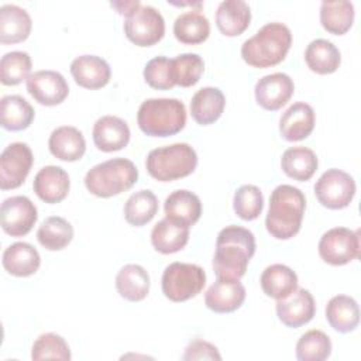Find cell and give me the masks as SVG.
Returning a JSON list of instances; mask_svg holds the SVG:
<instances>
[{
	"label": "cell",
	"instance_id": "cell-31",
	"mask_svg": "<svg viewBox=\"0 0 361 361\" xmlns=\"http://www.w3.org/2000/svg\"><path fill=\"white\" fill-rule=\"evenodd\" d=\"M305 62L312 72L329 75L338 69L341 63V54L331 41L316 38L306 47Z\"/></svg>",
	"mask_w": 361,
	"mask_h": 361
},
{
	"label": "cell",
	"instance_id": "cell-28",
	"mask_svg": "<svg viewBox=\"0 0 361 361\" xmlns=\"http://www.w3.org/2000/svg\"><path fill=\"white\" fill-rule=\"evenodd\" d=\"M326 319L338 333H350L360 323V307L354 298L336 295L326 305Z\"/></svg>",
	"mask_w": 361,
	"mask_h": 361
},
{
	"label": "cell",
	"instance_id": "cell-40",
	"mask_svg": "<svg viewBox=\"0 0 361 361\" xmlns=\"http://www.w3.org/2000/svg\"><path fill=\"white\" fill-rule=\"evenodd\" d=\"M172 75L175 85L182 87H190L200 80L204 71V62L200 55L186 52L171 59Z\"/></svg>",
	"mask_w": 361,
	"mask_h": 361
},
{
	"label": "cell",
	"instance_id": "cell-24",
	"mask_svg": "<svg viewBox=\"0 0 361 361\" xmlns=\"http://www.w3.org/2000/svg\"><path fill=\"white\" fill-rule=\"evenodd\" d=\"M226 97L219 87L206 86L199 89L190 100L192 118L200 126L213 124L224 111Z\"/></svg>",
	"mask_w": 361,
	"mask_h": 361
},
{
	"label": "cell",
	"instance_id": "cell-26",
	"mask_svg": "<svg viewBox=\"0 0 361 361\" xmlns=\"http://www.w3.org/2000/svg\"><path fill=\"white\" fill-rule=\"evenodd\" d=\"M251 23V8L243 0H224L216 10V25L226 37L243 34Z\"/></svg>",
	"mask_w": 361,
	"mask_h": 361
},
{
	"label": "cell",
	"instance_id": "cell-36",
	"mask_svg": "<svg viewBox=\"0 0 361 361\" xmlns=\"http://www.w3.org/2000/svg\"><path fill=\"white\" fill-rule=\"evenodd\" d=\"M38 243L49 251L63 250L73 238V227L72 224L59 216L47 217L38 231H37Z\"/></svg>",
	"mask_w": 361,
	"mask_h": 361
},
{
	"label": "cell",
	"instance_id": "cell-13",
	"mask_svg": "<svg viewBox=\"0 0 361 361\" xmlns=\"http://www.w3.org/2000/svg\"><path fill=\"white\" fill-rule=\"evenodd\" d=\"M27 92L42 106H56L68 97L69 85L62 73L44 69L28 76Z\"/></svg>",
	"mask_w": 361,
	"mask_h": 361
},
{
	"label": "cell",
	"instance_id": "cell-18",
	"mask_svg": "<svg viewBox=\"0 0 361 361\" xmlns=\"http://www.w3.org/2000/svg\"><path fill=\"white\" fill-rule=\"evenodd\" d=\"M71 188L68 172L56 165H48L41 168L32 182L35 195L45 203L54 204L62 202Z\"/></svg>",
	"mask_w": 361,
	"mask_h": 361
},
{
	"label": "cell",
	"instance_id": "cell-9",
	"mask_svg": "<svg viewBox=\"0 0 361 361\" xmlns=\"http://www.w3.org/2000/svg\"><path fill=\"white\" fill-rule=\"evenodd\" d=\"M126 37L138 47H151L165 34V20L152 6H140L124 21Z\"/></svg>",
	"mask_w": 361,
	"mask_h": 361
},
{
	"label": "cell",
	"instance_id": "cell-34",
	"mask_svg": "<svg viewBox=\"0 0 361 361\" xmlns=\"http://www.w3.org/2000/svg\"><path fill=\"white\" fill-rule=\"evenodd\" d=\"M319 161L314 151L306 147L288 148L281 158L282 171L292 179L305 182L309 180L317 171Z\"/></svg>",
	"mask_w": 361,
	"mask_h": 361
},
{
	"label": "cell",
	"instance_id": "cell-25",
	"mask_svg": "<svg viewBox=\"0 0 361 361\" xmlns=\"http://www.w3.org/2000/svg\"><path fill=\"white\" fill-rule=\"evenodd\" d=\"M3 268L14 276H30L41 265V257L37 248L28 243L18 241L8 245L3 252Z\"/></svg>",
	"mask_w": 361,
	"mask_h": 361
},
{
	"label": "cell",
	"instance_id": "cell-22",
	"mask_svg": "<svg viewBox=\"0 0 361 361\" xmlns=\"http://www.w3.org/2000/svg\"><path fill=\"white\" fill-rule=\"evenodd\" d=\"M32 21L27 10L17 4H3L0 7V42L17 44L30 37Z\"/></svg>",
	"mask_w": 361,
	"mask_h": 361
},
{
	"label": "cell",
	"instance_id": "cell-42",
	"mask_svg": "<svg viewBox=\"0 0 361 361\" xmlns=\"http://www.w3.org/2000/svg\"><path fill=\"white\" fill-rule=\"evenodd\" d=\"M71 350L65 338L56 333L41 334L32 344L31 358L38 360H71Z\"/></svg>",
	"mask_w": 361,
	"mask_h": 361
},
{
	"label": "cell",
	"instance_id": "cell-5",
	"mask_svg": "<svg viewBox=\"0 0 361 361\" xmlns=\"http://www.w3.org/2000/svg\"><path fill=\"white\" fill-rule=\"evenodd\" d=\"M138 169L127 158H111L92 166L85 175L86 189L97 197H111L131 189Z\"/></svg>",
	"mask_w": 361,
	"mask_h": 361
},
{
	"label": "cell",
	"instance_id": "cell-30",
	"mask_svg": "<svg viewBox=\"0 0 361 361\" xmlns=\"http://www.w3.org/2000/svg\"><path fill=\"white\" fill-rule=\"evenodd\" d=\"M264 293L274 299H285L298 289L296 272L283 264L268 265L259 278Z\"/></svg>",
	"mask_w": 361,
	"mask_h": 361
},
{
	"label": "cell",
	"instance_id": "cell-12",
	"mask_svg": "<svg viewBox=\"0 0 361 361\" xmlns=\"http://www.w3.org/2000/svg\"><path fill=\"white\" fill-rule=\"evenodd\" d=\"M37 219V207L27 196H11L1 203L0 224L3 231L11 237L27 235Z\"/></svg>",
	"mask_w": 361,
	"mask_h": 361
},
{
	"label": "cell",
	"instance_id": "cell-11",
	"mask_svg": "<svg viewBox=\"0 0 361 361\" xmlns=\"http://www.w3.org/2000/svg\"><path fill=\"white\" fill-rule=\"evenodd\" d=\"M34 162L31 148L25 142L8 144L0 155V188L10 190L20 188L27 179Z\"/></svg>",
	"mask_w": 361,
	"mask_h": 361
},
{
	"label": "cell",
	"instance_id": "cell-43",
	"mask_svg": "<svg viewBox=\"0 0 361 361\" xmlns=\"http://www.w3.org/2000/svg\"><path fill=\"white\" fill-rule=\"evenodd\" d=\"M145 82L158 90H169L175 85L171 59L166 56H155L149 59L144 68Z\"/></svg>",
	"mask_w": 361,
	"mask_h": 361
},
{
	"label": "cell",
	"instance_id": "cell-2",
	"mask_svg": "<svg viewBox=\"0 0 361 361\" xmlns=\"http://www.w3.org/2000/svg\"><path fill=\"white\" fill-rule=\"evenodd\" d=\"M306 209V197L299 188L292 185L276 186L269 197L265 217L267 231L278 240L295 237L302 226Z\"/></svg>",
	"mask_w": 361,
	"mask_h": 361
},
{
	"label": "cell",
	"instance_id": "cell-37",
	"mask_svg": "<svg viewBox=\"0 0 361 361\" xmlns=\"http://www.w3.org/2000/svg\"><path fill=\"white\" fill-rule=\"evenodd\" d=\"M158 212V199L149 189L133 193L124 204V219L128 224L141 227L149 223Z\"/></svg>",
	"mask_w": 361,
	"mask_h": 361
},
{
	"label": "cell",
	"instance_id": "cell-17",
	"mask_svg": "<svg viewBox=\"0 0 361 361\" xmlns=\"http://www.w3.org/2000/svg\"><path fill=\"white\" fill-rule=\"evenodd\" d=\"M71 75L75 82L90 90L104 87L110 82L111 69L106 59L97 55H80L71 63Z\"/></svg>",
	"mask_w": 361,
	"mask_h": 361
},
{
	"label": "cell",
	"instance_id": "cell-8",
	"mask_svg": "<svg viewBox=\"0 0 361 361\" xmlns=\"http://www.w3.org/2000/svg\"><path fill=\"white\" fill-rule=\"evenodd\" d=\"M355 190L357 186L354 178L337 168L323 172L314 183V195L319 203L333 210L347 207L351 203Z\"/></svg>",
	"mask_w": 361,
	"mask_h": 361
},
{
	"label": "cell",
	"instance_id": "cell-4",
	"mask_svg": "<svg viewBox=\"0 0 361 361\" xmlns=\"http://www.w3.org/2000/svg\"><path fill=\"white\" fill-rule=\"evenodd\" d=\"M137 123L140 130L149 137L175 135L186 124V107L178 99H147L138 107Z\"/></svg>",
	"mask_w": 361,
	"mask_h": 361
},
{
	"label": "cell",
	"instance_id": "cell-20",
	"mask_svg": "<svg viewBox=\"0 0 361 361\" xmlns=\"http://www.w3.org/2000/svg\"><path fill=\"white\" fill-rule=\"evenodd\" d=\"M93 142L103 152L120 151L130 141L128 124L117 116H102L93 126Z\"/></svg>",
	"mask_w": 361,
	"mask_h": 361
},
{
	"label": "cell",
	"instance_id": "cell-10",
	"mask_svg": "<svg viewBox=\"0 0 361 361\" xmlns=\"http://www.w3.org/2000/svg\"><path fill=\"white\" fill-rule=\"evenodd\" d=\"M320 258L334 267L345 265L360 257V231L347 227L327 230L319 241Z\"/></svg>",
	"mask_w": 361,
	"mask_h": 361
},
{
	"label": "cell",
	"instance_id": "cell-3",
	"mask_svg": "<svg viewBox=\"0 0 361 361\" xmlns=\"http://www.w3.org/2000/svg\"><path fill=\"white\" fill-rule=\"evenodd\" d=\"M292 45L288 25L274 21L262 25L241 45V56L252 68H271L281 63Z\"/></svg>",
	"mask_w": 361,
	"mask_h": 361
},
{
	"label": "cell",
	"instance_id": "cell-7",
	"mask_svg": "<svg viewBox=\"0 0 361 361\" xmlns=\"http://www.w3.org/2000/svg\"><path fill=\"white\" fill-rule=\"evenodd\" d=\"M206 285L202 267L189 262H172L162 274V293L172 302H185L197 296Z\"/></svg>",
	"mask_w": 361,
	"mask_h": 361
},
{
	"label": "cell",
	"instance_id": "cell-33",
	"mask_svg": "<svg viewBox=\"0 0 361 361\" xmlns=\"http://www.w3.org/2000/svg\"><path fill=\"white\" fill-rule=\"evenodd\" d=\"M210 23L199 10H190L179 14L173 23L175 38L188 45L202 44L209 38Z\"/></svg>",
	"mask_w": 361,
	"mask_h": 361
},
{
	"label": "cell",
	"instance_id": "cell-1",
	"mask_svg": "<svg viewBox=\"0 0 361 361\" xmlns=\"http://www.w3.org/2000/svg\"><path fill=\"white\" fill-rule=\"evenodd\" d=\"M255 254L252 231L240 226H227L216 240L213 269L217 278L240 279L245 275L250 259Z\"/></svg>",
	"mask_w": 361,
	"mask_h": 361
},
{
	"label": "cell",
	"instance_id": "cell-39",
	"mask_svg": "<svg viewBox=\"0 0 361 361\" xmlns=\"http://www.w3.org/2000/svg\"><path fill=\"white\" fill-rule=\"evenodd\" d=\"M31 58L24 51H11L1 56L0 80L6 86L20 85L27 80L31 72Z\"/></svg>",
	"mask_w": 361,
	"mask_h": 361
},
{
	"label": "cell",
	"instance_id": "cell-21",
	"mask_svg": "<svg viewBox=\"0 0 361 361\" xmlns=\"http://www.w3.org/2000/svg\"><path fill=\"white\" fill-rule=\"evenodd\" d=\"M51 154L68 162L79 161L86 152V141L80 130L72 126L56 127L48 140Z\"/></svg>",
	"mask_w": 361,
	"mask_h": 361
},
{
	"label": "cell",
	"instance_id": "cell-32",
	"mask_svg": "<svg viewBox=\"0 0 361 361\" xmlns=\"http://www.w3.org/2000/svg\"><path fill=\"white\" fill-rule=\"evenodd\" d=\"M35 116L32 106L18 94H8L0 100L1 127L8 131H21L30 127Z\"/></svg>",
	"mask_w": 361,
	"mask_h": 361
},
{
	"label": "cell",
	"instance_id": "cell-29",
	"mask_svg": "<svg viewBox=\"0 0 361 361\" xmlns=\"http://www.w3.org/2000/svg\"><path fill=\"white\" fill-rule=\"evenodd\" d=\"M149 275L138 264L124 265L116 275V289L121 298L130 302L145 299L149 292Z\"/></svg>",
	"mask_w": 361,
	"mask_h": 361
},
{
	"label": "cell",
	"instance_id": "cell-14",
	"mask_svg": "<svg viewBox=\"0 0 361 361\" xmlns=\"http://www.w3.org/2000/svg\"><path fill=\"white\" fill-rule=\"evenodd\" d=\"M295 92V83L289 75L283 72H275L262 76L255 83V100L257 103L269 111L279 110L285 106Z\"/></svg>",
	"mask_w": 361,
	"mask_h": 361
},
{
	"label": "cell",
	"instance_id": "cell-27",
	"mask_svg": "<svg viewBox=\"0 0 361 361\" xmlns=\"http://www.w3.org/2000/svg\"><path fill=\"white\" fill-rule=\"evenodd\" d=\"M189 227L168 217L159 220L151 231V244L161 254H173L186 247Z\"/></svg>",
	"mask_w": 361,
	"mask_h": 361
},
{
	"label": "cell",
	"instance_id": "cell-38",
	"mask_svg": "<svg viewBox=\"0 0 361 361\" xmlns=\"http://www.w3.org/2000/svg\"><path fill=\"white\" fill-rule=\"evenodd\" d=\"M331 354V340L322 330H309L296 343L299 361H323Z\"/></svg>",
	"mask_w": 361,
	"mask_h": 361
},
{
	"label": "cell",
	"instance_id": "cell-23",
	"mask_svg": "<svg viewBox=\"0 0 361 361\" xmlns=\"http://www.w3.org/2000/svg\"><path fill=\"white\" fill-rule=\"evenodd\" d=\"M165 217L183 226H193L202 216V202L199 196L186 189L172 192L164 203Z\"/></svg>",
	"mask_w": 361,
	"mask_h": 361
},
{
	"label": "cell",
	"instance_id": "cell-41",
	"mask_svg": "<svg viewBox=\"0 0 361 361\" xmlns=\"http://www.w3.org/2000/svg\"><path fill=\"white\" fill-rule=\"evenodd\" d=\"M233 207L235 214L243 220L251 221L258 219L264 209L262 192L255 185L240 186L234 193Z\"/></svg>",
	"mask_w": 361,
	"mask_h": 361
},
{
	"label": "cell",
	"instance_id": "cell-6",
	"mask_svg": "<svg viewBox=\"0 0 361 361\" xmlns=\"http://www.w3.org/2000/svg\"><path fill=\"white\" fill-rule=\"evenodd\" d=\"M148 173L159 182H172L195 172L197 154L186 142H175L149 151L145 159Z\"/></svg>",
	"mask_w": 361,
	"mask_h": 361
},
{
	"label": "cell",
	"instance_id": "cell-44",
	"mask_svg": "<svg viewBox=\"0 0 361 361\" xmlns=\"http://www.w3.org/2000/svg\"><path fill=\"white\" fill-rule=\"evenodd\" d=\"M185 361L193 360H221L217 347L204 340H193L186 348L182 357Z\"/></svg>",
	"mask_w": 361,
	"mask_h": 361
},
{
	"label": "cell",
	"instance_id": "cell-15",
	"mask_svg": "<svg viewBox=\"0 0 361 361\" xmlns=\"http://www.w3.org/2000/svg\"><path fill=\"white\" fill-rule=\"evenodd\" d=\"M314 313V298L305 288H299L293 290L288 298L276 300V316L286 327L298 329L309 323Z\"/></svg>",
	"mask_w": 361,
	"mask_h": 361
},
{
	"label": "cell",
	"instance_id": "cell-35",
	"mask_svg": "<svg viewBox=\"0 0 361 361\" xmlns=\"http://www.w3.org/2000/svg\"><path fill=\"white\" fill-rule=\"evenodd\" d=\"M354 4L347 0L323 1L320 6V23L334 35L345 34L354 23Z\"/></svg>",
	"mask_w": 361,
	"mask_h": 361
},
{
	"label": "cell",
	"instance_id": "cell-16",
	"mask_svg": "<svg viewBox=\"0 0 361 361\" xmlns=\"http://www.w3.org/2000/svg\"><path fill=\"white\" fill-rule=\"evenodd\" d=\"M245 300V288L240 279L217 278L206 290L204 305L214 313H231Z\"/></svg>",
	"mask_w": 361,
	"mask_h": 361
},
{
	"label": "cell",
	"instance_id": "cell-19",
	"mask_svg": "<svg viewBox=\"0 0 361 361\" xmlns=\"http://www.w3.org/2000/svg\"><path fill=\"white\" fill-rule=\"evenodd\" d=\"M316 123L314 110L305 102L290 104L279 118L281 135L288 141H302L307 138Z\"/></svg>",
	"mask_w": 361,
	"mask_h": 361
},
{
	"label": "cell",
	"instance_id": "cell-45",
	"mask_svg": "<svg viewBox=\"0 0 361 361\" xmlns=\"http://www.w3.org/2000/svg\"><path fill=\"white\" fill-rule=\"evenodd\" d=\"M110 4H111V7H114V8L117 10L118 14L126 16V17H128L133 11H135V10L141 6V3H140L138 0H131V1H111Z\"/></svg>",
	"mask_w": 361,
	"mask_h": 361
}]
</instances>
